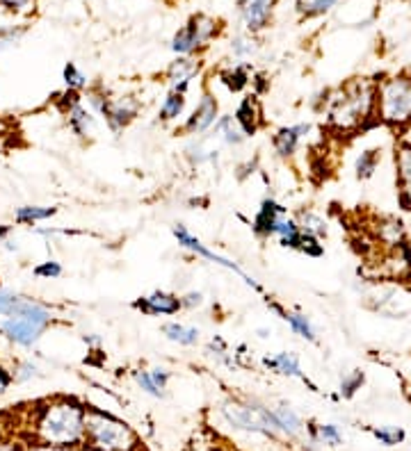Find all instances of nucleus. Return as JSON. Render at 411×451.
I'll use <instances>...</instances> for the list:
<instances>
[{
    "label": "nucleus",
    "mask_w": 411,
    "mask_h": 451,
    "mask_svg": "<svg viewBox=\"0 0 411 451\" xmlns=\"http://www.w3.org/2000/svg\"><path fill=\"white\" fill-rule=\"evenodd\" d=\"M395 160H398L400 176V200L407 210H411V144H402Z\"/></svg>",
    "instance_id": "f3484780"
},
{
    "label": "nucleus",
    "mask_w": 411,
    "mask_h": 451,
    "mask_svg": "<svg viewBox=\"0 0 411 451\" xmlns=\"http://www.w3.org/2000/svg\"><path fill=\"white\" fill-rule=\"evenodd\" d=\"M172 233H174V238L179 240V244L183 246V248H188V251H192V253H197V255H201V257H206V260H210V262H215V264H222V267H226V269H231L233 274H238L243 281L249 285L252 290H256V292H263V288L254 281L252 276H247L243 269L238 267L236 262H231V260H226V257H222V255H217V253H212L210 248H206L203 244H201V240H197L192 233L188 231L186 226L183 224H176L174 228H172Z\"/></svg>",
    "instance_id": "6e6552de"
},
{
    "label": "nucleus",
    "mask_w": 411,
    "mask_h": 451,
    "mask_svg": "<svg viewBox=\"0 0 411 451\" xmlns=\"http://www.w3.org/2000/svg\"><path fill=\"white\" fill-rule=\"evenodd\" d=\"M197 71H199V67H197L195 60H190V57H179V60L172 62V67L167 69V78L172 80V84L179 80H192L197 76Z\"/></svg>",
    "instance_id": "b1692460"
},
{
    "label": "nucleus",
    "mask_w": 411,
    "mask_h": 451,
    "mask_svg": "<svg viewBox=\"0 0 411 451\" xmlns=\"http://www.w3.org/2000/svg\"><path fill=\"white\" fill-rule=\"evenodd\" d=\"M219 34V21L208 16V14H195L190 21L181 27L179 32L172 37V50L179 57H190L197 50L208 46Z\"/></svg>",
    "instance_id": "423d86ee"
},
{
    "label": "nucleus",
    "mask_w": 411,
    "mask_h": 451,
    "mask_svg": "<svg viewBox=\"0 0 411 451\" xmlns=\"http://www.w3.org/2000/svg\"><path fill=\"white\" fill-rule=\"evenodd\" d=\"M34 376H39V374H37V367H34L32 362H21L19 367L14 369V374H12L14 381H19V383L30 381V378H34Z\"/></svg>",
    "instance_id": "a19ab883"
},
{
    "label": "nucleus",
    "mask_w": 411,
    "mask_h": 451,
    "mask_svg": "<svg viewBox=\"0 0 411 451\" xmlns=\"http://www.w3.org/2000/svg\"><path fill=\"white\" fill-rule=\"evenodd\" d=\"M272 415H274V419H276V426H279V431L288 433V435H297V433L302 431V421H300V417H297L293 410H290V408L279 406V408H274Z\"/></svg>",
    "instance_id": "a878e982"
},
{
    "label": "nucleus",
    "mask_w": 411,
    "mask_h": 451,
    "mask_svg": "<svg viewBox=\"0 0 411 451\" xmlns=\"http://www.w3.org/2000/svg\"><path fill=\"white\" fill-rule=\"evenodd\" d=\"M183 110H186V96L176 94V91H169L165 103H162V107H160L158 117H160V121H174V119L181 117Z\"/></svg>",
    "instance_id": "bb28decb"
},
{
    "label": "nucleus",
    "mask_w": 411,
    "mask_h": 451,
    "mask_svg": "<svg viewBox=\"0 0 411 451\" xmlns=\"http://www.w3.org/2000/svg\"><path fill=\"white\" fill-rule=\"evenodd\" d=\"M283 319L288 321L290 324V328L300 335V338H304V340H309V342H315V331H313V324L309 321V317L307 314H300V312H288L286 310V314H283Z\"/></svg>",
    "instance_id": "cd10ccee"
},
{
    "label": "nucleus",
    "mask_w": 411,
    "mask_h": 451,
    "mask_svg": "<svg viewBox=\"0 0 411 451\" xmlns=\"http://www.w3.org/2000/svg\"><path fill=\"white\" fill-rule=\"evenodd\" d=\"M5 248L7 251H19V244H16V242H12V240H7L5 242Z\"/></svg>",
    "instance_id": "de8ad7c7"
},
{
    "label": "nucleus",
    "mask_w": 411,
    "mask_h": 451,
    "mask_svg": "<svg viewBox=\"0 0 411 451\" xmlns=\"http://www.w3.org/2000/svg\"><path fill=\"white\" fill-rule=\"evenodd\" d=\"M25 34V27L23 25H7V27H0V53L12 46H16L21 37Z\"/></svg>",
    "instance_id": "473e14b6"
},
{
    "label": "nucleus",
    "mask_w": 411,
    "mask_h": 451,
    "mask_svg": "<svg viewBox=\"0 0 411 451\" xmlns=\"http://www.w3.org/2000/svg\"><path fill=\"white\" fill-rule=\"evenodd\" d=\"M32 0H0V7L7 12H23L25 7H30Z\"/></svg>",
    "instance_id": "37998d69"
},
{
    "label": "nucleus",
    "mask_w": 411,
    "mask_h": 451,
    "mask_svg": "<svg viewBox=\"0 0 411 451\" xmlns=\"http://www.w3.org/2000/svg\"><path fill=\"white\" fill-rule=\"evenodd\" d=\"M65 112H67V121H69L71 132H74L76 137H80V139L89 137L91 128H94V117H91V114L87 112V107H85L80 100H78V103L67 107Z\"/></svg>",
    "instance_id": "a211bd4d"
},
{
    "label": "nucleus",
    "mask_w": 411,
    "mask_h": 451,
    "mask_svg": "<svg viewBox=\"0 0 411 451\" xmlns=\"http://www.w3.org/2000/svg\"><path fill=\"white\" fill-rule=\"evenodd\" d=\"M58 451H76L74 447H62V449H58Z\"/></svg>",
    "instance_id": "09e8293b"
},
{
    "label": "nucleus",
    "mask_w": 411,
    "mask_h": 451,
    "mask_svg": "<svg viewBox=\"0 0 411 451\" xmlns=\"http://www.w3.org/2000/svg\"><path fill=\"white\" fill-rule=\"evenodd\" d=\"M34 276L37 278H58V276H62V264L60 262H55V260H48V262H41V264H37L34 267Z\"/></svg>",
    "instance_id": "58836bf2"
},
{
    "label": "nucleus",
    "mask_w": 411,
    "mask_h": 451,
    "mask_svg": "<svg viewBox=\"0 0 411 451\" xmlns=\"http://www.w3.org/2000/svg\"><path fill=\"white\" fill-rule=\"evenodd\" d=\"M137 112H140V103L133 96L117 98V100L110 98V103H108V107H105L103 117H105V121H108L112 132H122L124 128L137 117Z\"/></svg>",
    "instance_id": "9d476101"
},
{
    "label": "nucleus",
    "mask_w": 411,
    "mask_h": 451,
    "mask_svg": "<svg viewBox=\"0 0 411 451\" xmlns=\"http://www.w3.org/2000/svg\"><path fill=\"white\" fill-rule=\"evenodd\" d=\"M12 381H14L12 374H10V371H7V369L3 367V365H0V392H5L7 388H10Z\"/></svg>",
    "instance_id": "a18cd8bd"
},
{
    "label": "nucleus",
    "mask_w": 411,
    "mask_h": 451,
    "mask_svg": "<svg viewBox=\"0 0 411 451\" xmlns=\"http://www.w3.org/2000/svg\"><path fill=\"white\" fill-rule=\"evenodd\" d=\"M162 333H165L167 340H172V342H176V345H183V347H192L199 342V331H197V328L176 324V321L162 326Z\"/></svg>",
    "instance_id": "412c9836"
},
{
    "label": "nucleus",
    "mask_w": 411,
    "mask_h": 451,
    "mask_svg": "<svg viewBox=\"0 0 411 451\" xmlns=\"http://www.w3.org/2000/svg\"><path fill=\"white\" fill-rule=\"evenodd\" d=\"M263 365L267 369H274L279 371L283 376H295V378H302L304 383H309V378L302 374V367H300V360H297V356L288 354V351H281V354H276L274 358H263ZM311 388L315 390L313 383H309Z\"/></svg>",
    "instance_id": "dca6fc26"
},
{
    "label": "nucleus",
    "mask_w": 411,
    "mask_h": 451,
    "mask_svg": "<svg viewBox=\"0 0 411 451\" xmlns=\"http://www.w3.org/2000/svg\"><path fill=\"white\" fill-rule=\"evenodd\" d=\"M318 438L322 442H331V445H341V433H338V428L334 424H322V426H315L313 431Z\"/></svg>",
    "instance_id": "ea45409f"
},
{
    "label": "nucleus",
    "mask_w": 411,
    "mask_h": 451,
    "mask_svg": "<svg viewBox=\"0 0 411 451\" xmlns=\"http://www.w3.org/2000/svg\"><path fill=\"white\" fill-rule=\"evenodd\" d=\"M19 303H21V297L19 294H14V292L7 290V288H0V314L10 317V314L16 312Z\"/></svg>",
    "instance_id": "72a5a7b5"
},
{
    "label": "nucleus",
    "mask_w": 411,
    "mask_h": 451,
    "mask_svg": "<svg viewBox=\"0 0 411 451\" xmlns=\"http://www.w3.org/2000/svg\"><path fill=\"white\" fill-rule=\"evenodd\" d=\"M361 385H364V374H361V371H352L350 376L343 378V383H341V395L350 399L354 392L361 388Z\"/></svg>",
    "instance_id": "4c0bfd02"
},
{
    "label": "nucleus",
    "mask_w": 411,
    "mask_h": 451,
    "mask_svg": "<svg viewBox=\"0 0 411 451\" xmlns=\"http://www.w3.org/2000/svg\"><path fill=\"white\" fill-rule=\"evenodd\" d=\"M373 433H375V438L381 440L388 447L405 440V431H400V428H373Z\"/></svg>",
    "instance_id": "c9c22d12"
},
{
    "label": "nucleus",
    "mask_w": 411,
    "mask_h": 451,
    "mask_svg": "<svg viewBox=\"0 0 411 451\" xmlns=\"http://www.w3.org/2000/svg\"><path fill=\"white\" fill-rule=\"evenodd\" d=\"M224 419L229 421L233 428H243V431L252 433H263V435H274L279 433L276 419L270 408L263 406H240V404H226L222 408Z\"/></svg>",
    "instance_id": "0eeeda50"
},
{
    "label": "nucleus",
    "mask_w": 411,
    "mask_h": 451,
    "mask_svg": "<svg viewBox=\"0 0 411 451\" xmlns=\"http://www.w3.org/2000/svg\"><path fill=\"white\" fill-rule=\"evenodd\" d=\"M249 80H252L249 69L243 67V64H236V67H231V69H226L219 73V82H222L231 94H240L243 89H247Z\"/></svg>",
    "instance_id": "aec40b11"
},
{
    "label": "nucleus",
    "mask_w": 411,
    "mask_h": 451,
    "mask_svg": "<svg viewBox=\"0 0 411 451\" xmlns=\"http://www.w3.org/2000/svg\"><path fill=\"white\" fill-rule=\"evenodd\" d=\"M212 132H222V137L229 146H240L245 141V135L236 126L233 117H217V121L212 124Z\"/></svg>",
    "instance_id": "4be33fe9"
},
{
    "label": "nucleus",
    "mask_w": 411,
    "mask_h": 451,
    "mask_svg": "<svg viewBox=\"0 0 411 451\" xmlns=\"http://www.w3.org/2000/svg\"><path fill=\"white\" fill-rule=\"evenodd\" d=\"M274 235H279V242H281L283 248H295V251H300L302 231H300V226H297L295 219L286 217V214H283V217H279V221H276V226H274Z\"/></svg>",
    "instance_id": "6ab92c4d"
},
{
    "label": "nucleus",
    "mask_w": 411,
    "mask_h": 451,
    "mask_svg": "<svg viewBox=\"0 0 411 451\" xmlns=\"http://www.w3.org/2000/svg\"><path fill=\"white\" fill-rule=\"evenodd\" d=\"M58 214V207H41V205H25L16 210V221L19 224H34V221H46Z\"/></svg>",
    "instance_id": "5701e85b"
},
{
    "label": "nucleus",
    "mask_w": 411,
    "mask_h": 451,
    "mask_svg": "<svg viewBox=\"0 0 411 451\" xmlns=\"http://www.w3.org/2000/svg\"><path fill=\"white\" fill-rule=\"evenodd\" d=\"M272 7H274V0H240L238 12L247 30L252 34H256V32H263L265 27L270 25Z\"/></svg>",
    "instance_id": "1a4fd4ad"
},
{
    "label": "nucleus",
    "mask_w": 411,
    "mask_h": 451,
    "mask_svg": "<svg viewBox=\"0 0 411 451\" xmlns=\"http://www.w3.org/2000/svg\"><path fill=\"white\" fill-rule=\"evenodd\" d=\"M256 41H254L249 34H236V37L231 39V53L233 57H238V60H245V57H252L256 53Z\"/></svg>",
    "instance_id": "7c9ffc66"
},
{
    "label": "nucleus",
    "mask_w": 411,
    "mask_h": 451,
    "mask_svg": "<svg viewBox=\"0 0 411 451\" xmlns=\"http://www.w3.org/2000/svg\"><path fill=\"white\" fill-rule=\"evenodd\" d=\"M311 126L309 124H297V126H286V128H279L276 135L272 137V146L274 150L279 153L281 157H290L300 146V139L304 135H309Z\"/></svg>",
    "instance_id": "2eb2a0df"
},
{
    "label": "nucleus",
    "mask_w": 411,
    "mask_h": 451,
    "mask_svg": "<svg viewBox=\"0 0 411 451\" xmlns=\"http://www.w3.org/2000/svg\"><path fill=\"white\" fill-rule=\"evenodd\" d=\"M283 214H286V207L276 203L274 198H265L258 207L256 217H254V221H252L254 235H256L258 240H270L274 235L276 221H279V217H283Z\"/></svg>",
    "instance_id": "f8f14e48"
},
{
    "label": "nucleus",
    "mask_w": 411,
    "mask_h": 451,
    "mask_svg": "<svg viewBox=\"0 0 411 451\" xmlns=\"http://www.w3.org/2000/svg\"><path fill=\"white\" fill-rule=\"evenodd\" d=\"M133 308L140 310L142 314H151V317H155V314H176L183 308V303L176 294L158 290V292H153V294L137 299L135 303H133Z\"/></svg>",
    "instance_id": "ddd939ff"
},
{
    "label": "nucleus",
    "mask_w": 411,
    "mask_h": 451,
    "mask_svg": "<svg viewBox=\"0 0 411 451\" xmlns=\"http://www.w3.org/2000/svg\"><path fill=\"white\" fill-rule=\"evenodd\" d=\"M37 435L44 445L76 447L85 438V408L74 399H60L39 410Z\"/></svg>",
    "instance_id": "f257e3e1"
},
{
    "label": "nucleus",
    "mask_w": 411,
    "mask_h": 451,
    "mask_svg": "<svg viewBox=\"0 0 411 451\" xmlns=\"http://www.w3.org/2000/svg\"><path fill=\"white\" fill-rule=\"evenodd\" d=\"M300 251H302V253L311 255V257H320V255L324 253V248H322V244H320V240L313 238V235H307V233H302V244H300Z\"/></svg>",
    "instance_id": "e433bc0d"
},
{
    "label": "nucleus",
    "mask_w": 411,
    "mask_h": 451,
    "mask_svg": "<svg viewBox=\"0 0 411 451\" xmlns=\"http://www.w3.org/2000/svg\"><path fill=\"white\" fill-rule=\"evenodd\" d=\"M85 435L96 451H133L137 447L135 433L103 410H89L85 415Z\"/></svg>",
    "instance_id": "20e7f679"
},
{
    "label": "nucleus",
    "mask_w": 411,
    "mask_h": 451,
    "mask_svg": "<svg viewBox=\"0 0 411 451\" xmlns=\"http://www.w3.org/2000/svg\"><path fill=\"white\" fill-rule=\"evenodd\" d=\"M148 374H151L153 383L158 385V390H165V388H167V381H169V371H167L165 367H155V369H151V371H148Z\"/></svg>",
    "instance_id": "79ce46f5"
},
{
    "label": "nucleus",
    "mask_w": 411,
    "mask_h": 451,
    "mask_svg": "<svg viewBox=\"0 0 411 451\" xmlns=\"http://www.w3.org/2000/svg\"><path fill=\"white\" fill-rule=\"evenodd\" d=\"M183 308H195V305H201V294L199 292H190V294H186L181 299Z\"/></svg>",
    "instance_id": "c03bdc74"
},
{
    "label": "nucleus",
    "mask_w": 411,
    "mask_h": 451,
    "mask_svg": "<svg viewBox=\"0 0 411 451\" xmlns=\"http://www.w3.org/2000/svg\"><path fill=\"white\" fill-rule=\"evenodd\" d=\"M133 376H135L137 385H140L142 390L146 392V395H151V397H165V392L158 390V385L153 383V378H151V374H148V371H142V369H137Z\"/></svg>",
    "instance_id": "f704fd0d"
},
{
    "label": "nucleus",
    "mask_w": 411,
    "mask_h": 451,
    "mask_svg": "<svg viewBox=\"0 0 411 451\" xmlns=\"http://www.w3.org/2000/svg\"><path fill=\"white\" fill-rule=\"evenodd\" d=\"M263 80H265L263 76H256V80H252L254 84H256V94H254V96H258V94H263V91H265V87H267V84H265Z\"/></svg>",
    "instance_id": "49530a36"
},
{
    "label": "nucleus",
    "mask_w": 411,
    "mask_h": 451,
    "mask_svg": "<svg viewBox=\"0 0 411 451\" xmlns=\"http://www.w3.org/2000/svg\"><path fill=\"white\" fill-rule=\"evenodd\" d=\"M217 100L215 96H210L208 91H203V96L199 100V105L195 107L192 117L186 121V126H183V130L188 135H201L206 132L208 128H212V124L217 121Z\"/></svg>",
    "instance_id": "9b49d317"
},
{
    "label": "nucleus",
    "mask_w": 411,
    "mask_h": 451,
    "mask_svg": "<svg viewBox=\"0 0 411 451\" xmlns=\"http://www.w3.org/2000/svg\"><path fill=\"white\" fill-rule=\"evenodd\" d=\"M51 324V312L37 301L21 299L16 312L0 321V333L14 345L30 349L39 342L41 333Z\"/></svg>",
    "instance_id": "7ed1b4c3"
},
{
    "label": "nucleus",
    "mask_w": 411,
    "mask_h": 451,
    "mask_svg": "<svg viewBox=\"0 0 411 451\" xmlns=\"http://www.w3.org/2000/svg\"><path fill=\"white\" fill-rule=\"evenodd\" d=\"M377 112L388 126L411 124V78L395 76L377 87Z\"/></svg>",
    "instance_id": "39448f33"
},
{
    "label": "nucleus",
    "mask_w": 411,
    "mask_h": 451,
    "mask_svg": "<svg viewBox=\"0 0 411 451\" xmlns=\"http://www.w3.org/2000/svg\"><path fill=\"white\" fill-rule=\"evenodd\" d=\"M62 76H65V84L67 89H74V91H80L87 87V78H85L80 71H78V67L74 62L65 64V71H62Z\"/></svg>",
    "instance_id": "2f4dec72"
},
{
    "label": "nucleus",
    "mask_w": 411,
    "mask_h": 451,
    "mask_svg": "<svg viewBox=\"0 0 411 451\" xmlns=\"http://www.w3.org/2000/svg\"><path fill=\"white\" fill-rule=\"evenodd\" d=\"M338 0H297V12L304 16H322L334 7Z\"/></svg>",
    "instance_id": "c756f323"
},
{
    "label": "nucleus",
    "mask_w": 411,
    "mask_h": 451,
    "mask_svg": "<svg viewBox=\"0 0 411 451\" xmlns=\"http://www.w3.org/2000/svg\"><path fill=\"white\" fill-rule=\"evenodd\" d=\"M297 226H300L302 233L307 235H313V238H324L327 235V224H324L322 217H318L315 212H300V217H297Z\"/></svg>",
    "instance_id": "393cba45"
},
{
    "label": "nucleus",
    "mask_w": 411,
    "mask_h": 451,
    "mask_svg": "<svg viewBox=\"0 0 411 451\" xmlns=\"http://www.w3.org/2000/svg\"><path fill=\"white\" fill-rule=\"evenodd\" d=\"M233 121L236 126L243 130L245 137H254L258 132V126H260V107H258V100L256 96H247L240 100L236 114H233Z\"/></svg>",
    "instance_id": "4468645a"
},
{
    "label": "nucleus",
    "mask_w": 411,
    "mask_h": 451,
    "mask_svg": "<svg viewBox=\"0 0 411 451\" xmlns=\"http://www.w3.org/2000/svg\"><path fill=\"white\" fill-rule=\"evenodd\" d=\"M379 150L375 148H368L364 150L359 157H357V178L361 181H366V178H370L375 171H377V164H379Z\"/></svg>",
    "instance_id": "c85d7f7f"
},
{
    "label": "nucleus",
    "mask_w": 411,
    "mask_h": 451,
    "mask_svg": "<svg viewBox=\"0 0 411 451\" xmlns=\"http://www.w3.org/2000/svg\"><path fill=\"white\" fill-rule=\"evenodd\" d=\"M377 110V87L368 80H352L329 103V124L338 130L359 128Z\"/></svg>",
    "instance_id": "f03ea898"
}]
</instances>
